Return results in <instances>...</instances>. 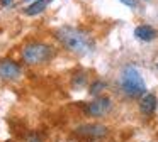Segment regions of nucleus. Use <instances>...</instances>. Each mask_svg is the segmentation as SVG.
I'll return each instance as SVG.
<instances>
[{"label": "nucleus", "mask_w": 158, "mask_h": 142, "mask_svg": "<svg viewBox=\"0 0 158 142\" xmlns=\"http://www.w3.org/2000/svg\"><path fill=\"white\" fill-rule=\"evenodd\" d=\"M55 37L66 51L77 54V56H85V54L92 53L95 47L90 32L85 29H80V27L61 26L55 30Z\"/></svg>", "instance_id": "nucleus-1"}, {"label": "nucleus", "mask_w": 158, "mask_h": 142, "mask_svg": "<svg viewBox=\"0 0 158 142\" xmlns=\"http://www.w3.org/2000/svg\"><path fill=\"white\" fill-rule=\"evenodd\" d=\"M22 61L29 66H39V64H46L55 57L56 51L51 44L43 42V41H31V42L24 44L22 47Z\"/></svg>", "instance_id": "nucleus-2"}, {"label": "nucleus", "mask_w": 158, "mask_h": 142, "mask_svg": "<svg viewBox=\"0 0 158 142\" xmlns=\"http://www.w3.org/2000/svg\"><path fill=\"white\" fill-rule=\"evenodd\" d=\"M119 83L123 91L131 98H141L146 93V85H144L143 78H141L139 71L133 66H126L121 73Z\"/></svg>", "instance_id": "nucleus-3"}, {"label": "nucleus", "mask_w": 158, "mask_h": 142, "mask_svg": "<svg viewBox=\"0 0 158 142\" xmlns=\"http://www.w3.org/2000/svg\"><path fill=\"white\" fill-rule=\"evenodd\" d=\"M110 110H112V100L109 97H95V100H92L90 103H85V107H83L85 115L95 118L107 115Z\"/></svg>", "instance_id": "nucleus-4"}, {"label": "nucleus", "mask_w": 158, "mask_h": 142, "mask_svg": "<svg viewBox=\"0 0 158 142\" xmlns=\"http://www.w3.org/2000/svg\"><path fill=\"white\" fill-rule=\"evenodd\" d=\"M109 132V128L106 125H100V124H85V125H80L77 127L75 134L77 137L83 139V140H100L104 139Z\"/></svg>", "instance_id": "nucleus-5"}, {"label": "nucleus", "mask_w": 158, "mask_h": 142, "mask_svg": "<svg viewBox=\"0 0 158 142\" xmlns=\"http://www.w3.org/2000/svg\"><path fill=\"white\" fill-rule=\"evenodd\" d=\"M21 74H22V68L19 63H15L10 57L0 59V78H2V80L14 81V80H19Z\"/></svg>", "instance_id": "nucleus-6"}, {"label": "nucleus", "mask_w": 158, "mask_h": 142, "mask_svg": "<svg viewBox=\"0 0 158 142\" xmlns=\"http://www.w3.org/2000/svg\"><path fill=\"white\" fill-rule=\"evenodd\" d=\"M158 107V100L153 93H144L143 97L139 98V112L143 115H151L155 113Z\"/></svg>", "instance_id": "nucleus-7"}, {"label": "nucleus", "mask_w": 158, "mask_h": 142, "mask_svg": "<svg viewBox=\"0 0 158 142\" xmlns=\"http://www.w3.org/2000/svg\"><path fill=\"white\" fill-rule=\"evenodd\" d=\"M156 36H158L156 29L148 26V24H141V26H138L134 29V37L143 41V42H151V41L156 39Z\"/></svg>", "instance_id": "nucleus-8"}, {"label": "nucleus", "mask_w": 158, "mask_h": 142, "mask_svg": "<svg viewBox=\"0 0 158 142\" xmlns=\"http://www.w3.org/2000/svg\"><path fill=\"white\" fill-rule=\"evenodd\" d=\"M49 3H51V0H34V2H31L24 9V14H26V15H29V17L39 15V14H43L46 9H48Z\"/></svg>", "instance_id": "nucleus-9"}, {"label": "nucleus", "mask_w": 158, "mask_h": 142, "mask_svg": "<svg viewBox=\"0 0 158 142\" xmlns=\"http://www.w3.org/2000/svg\"><path fill=\"white\" fill-rule=\"evenodd\" d=\"M107 88V83L102 80H95L92 85L89 86V93L92 95V97H100V93H102V90H106Z\"/></svg>", "instance_id": "nucleus-10"}, {"label": "nucleus", "mask_w": 158, "mask_h": 142, "mask_svg": "<svg viewBox=\"0 0 158 142\" xmlns=\"http://www.w3.org/2000/svg\"><path fill=\"white\" fill-rule=\"evenodd\" d=\"M87 83V76L83 73H78L73 76V86H83Z\"/></svg>", "instance_id": "nucleus-11"}, {"label": "nucleus", "mask_w": 158, "mask_h": 142, "mask_svg": "<svg viewBox=\"0 0 158 142\" xmlns=\"http://www.w3.org/2000/svg\"><path fill=\"white\" fill-rule=\"evenodd\" d=\"M119 2H123L124 5L131 7V9H136V7H138V2H136V0H119Z\"/></svg>", "instance_id": "nucleus-12"}, {"label": "nucleus", "mask_w": 158, "mask_h": 142, "mask_svg": "<svg viewBox=\"0 0 158 142\" xmlns=\"http://www.w3.org/2000/svg\"><path fill=\"white\" fill-rule=\"evenodd\" d=\"M14 3V0H0V5L2 7H10Z\"/></svg>", "instance_id": "nucleus-13"}, {"label": "nucleus", "mask_w": 158, "mask_h": 142, "mask_svg": "<svg viewBox=\"0 0 158 142\" xmlns=\"http://www.w3.org/2000/svg\"><path fill=\"white\" fill-rule=\"evenodd\" d=\"M26 142H43V140H41V139L38 137V135H31V137H29V139H27V140H26Z\"/></svg>", "instance_id": "nucleus-14"}, {"label": "nucleus", "mask_w": 158, "mask_h": 142, "mask_svg": "<svg viewBox=\"0 0 158 142\" xmlns=\"http://www.w3.org/2000/svg\"><path fill=\"white\" fill-rule=\"evenodd\" d=\"M22 2H34V0H22Z\"/></svg>", "instance_id": "nucleus-15"}]
</instances>
